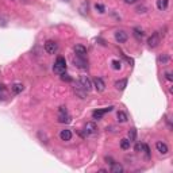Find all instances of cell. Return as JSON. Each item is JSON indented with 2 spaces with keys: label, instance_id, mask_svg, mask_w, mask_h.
Returning a JSON list of instances; mask_svg holds the SVG:
<instances>
[{
  "label": "cell",
  "instance_id": "10",
  "mask_svg": "<svg viewBox=\"0 0 173 173\" xmlns=\"http://www.w3.org/2000/svg\"><path fill=\"white\" fill-rule=\"evenodd\" d=\"M158 43H160V35H158V33H154V34H152V37L148 39V45H149V47H157L158 46Z\"/></svg>",
  "mask_w": 173,
  "mask_h": 173
},
{
  "label": "cell",
  "instance_id": "20",
  "mask_svg": "<svg viewBox=\"0 0 173 173\" xmlns=\"http://www.w3.org/2000/svg\"><path fill=\"white\" fill-rule=\"evenodd\" d=\"M135 138H137V129L131 127L129 130V141H135Z\"/></svg>",
  "mask_w": 173,
  "mask_h": 173
},
{
  "label": "cell",
  "instance_id": "7",
  "mask_svg": "<svg viewBox=\"0 0 173 173\" xmlns=\"http://www.w3.org/2000/svg\"><path fill=\"white\" fill-rule=\"evenodd\" d=\"M127 39H129V35H127V33H126L125 30H118L116 33H115V41L116 42L125 43Z\"/></svg>",
  "mask_w": 173,
  "mask_h": 173
},
{
  "label": "cell",
  "instance_id": "22",
  "mask_svg": "<svg viewBox=\"0 0 173 173\" xmlns=\"http://www.w3.org/2000/svg\"><path fill=\"white\" fill-rule=\"evenodd\" d=\"M95 10H96L99 14H104L106 12V7L103 4H100V3H96V4H95Z\"/></svg>",
  "mask_w": 173,
  "mask_h": 173
},
{
  "label": "cell",
  "instance_id": "25",
  "mask_svg": "<svg viewBox=\"0 0 173 173\" xmlns=\"http://www.w3.org/2000/svg\"><path fill=\"white\" fill-rule=\"evenodd\" d=\"M146 10H148V8H146L145 5H138V7L135 8V11H137L138 14H145V12H146Z\"/></svg>",
  "mask_w": 173,
  "mask_h": 173
},
{
  "label": "cell",
  "instance_id": "3",
  "mask_svg": "<svg viewBox=\"0 0 173 173\" xmlns=\"http://www.w3.org/2000/svg\"><path fill=\"white\" fill-rule=\"evenodd\" d=\"M73 65L77 66L79 69H88V61L85 57H79L76 56L73 58Z\"/></svg>",
  "mask_w": 173,
  "mask_h": 173
},
{
  "label": "cell",
  "instance_id": "8",
  "mask_svg": "<svg viewBox=\"0 0 173 173\" xmlns=\"http://www.w3.org/2000/svg\"><path fill=\"white\" fill-rule=\"evenodd\" d=\"M92 86H95L97 92H103V91L106 89L104 81H103L100 77H96V79H93V81H92Z\"/></svg>",
  "mask_w": 173,
  "mask_h": 173
},
{
  "label": "cell",
  "instance_id": "26",
  "mask_svg": "<svg viewBox=\"0 0 173 173\" xmlns=\"http://www.w3.org/2000/svg\"><path fill=\"white\" fill-rule=\"evenodd\" d=\"M134 150L137 152V153H141V152H143V143H139V142H138L137 145L134 146Z\"/></svg>",
  "mask_w": 173,
  "mask_h": 173
},
{
  "label": "cell",
  "instance_id": "16",
  "mask_svg": "<svg viewBox=\"0 0 173 173\" xmlns=\"http://www.w3.org/2000/svg\"><path fill=\"white\" fill-rule=\"evenodd\" d=\"M109 171H111V173H123L125 169H123V166L120 165L119 162H114L111 165V169H109Z\"/></svg>",
  "mask_w": 173,
  "mask_h": 173
},
{
  "label": "cell",
  "instance_id": "31",
  "mask_svg": "<svg viewBox=\"0 0 173 173\" xmlns=\"http://www.w3.org/2000/svg\"><path fill=\"white\" fill-rule=\"evenodd\" d=\"M106 161H107V164H109V165H112V164H114V162H115V161H114V160H112V158H111V157H106Z\"/></svg>",
  "mask_w": 173,
  "mask_h": 173
},
{
  "label": "cell",
  "instance_id": "15",
  "mask_svg": "<svg viewBox=\"0 0 173 173\" xmlns=\"http://www.w3.org/2000/svg\"><path fill=\"white\" fill-rule=\"evenodd\" d=\"M24 89V86H23L22 83H15V84H12L11 85V91L14 92L15 95H18V93H21V92Z\"/></svg>",
  "mask_w": 173,
  "mask_h": 173
},
{
  "label": "cell",
  "instance_id": "17",
  "mask_svg": "<svg viewBox=\"0 0 173 173\" xmlns=\"http://www.w3.org/2000/svg\"><path fill=\"white\" fill-rule=\"evenodd\" d=\"M115 86H116V89H119V91H123V89L127 86V79L118 80V81L115 83Z\"/></svg>",
  "mask_w": 173,
  "mask_h": 173
},
{
  "label": "cell",
  "instance_id": "29",
  "mask_svg": "<svg viewBox=\"0 0 173 173\" xmlns=\"http://www.w3.org/2000/svg\"><path fill=\"white\" fill-rule=\"evenodd\" d=\"M158 61L162 62V64H166V62L169 61V57H168V56H161L160 58H158Z\"/></svg>",
  "mask_w": 173,
  "mask_h": 173
},
{
  "label": "cell",
  "instance_id": "27",
  "mask_svg": "<svg viewBox=\"0 0 173 173\" xmlns=\"http://www.w3.org/2000/svg\"><path fill=\"white\" fill-rule=\"evenodd\" d=\"M143 152L146 154V158H150V149H149V146L146 143H143Z\"/></svg>",
  "mask_w": 173,
  "mask_h": 173
},
{
  "label": "cell",
  "instance_id": "12",
  "mask_svg": "<svg viewBox=\"0 0 173 173\" xmlns=\"http://www.w3.org/2000/svg\"><path fill=\"white\" fill-rule=\"evenodd\" d=\"M73 50L76 53V56H79V57H85V54H86V49L83 45H76L73 47Z\"/></svg>",
  "mask_w": 173,
  "mask_h": 173
},
{
  "label": "cell",
  "instance_id": "2",
  "mask_svg": "<svg viewBox=\"0 0 173 173\" xmlns=\"http://www.w3.org/2000/svg\"><path fill=\"white\" fill-rule=\"evenodd\" d=\"M58 122L60 123H69L70 122V115L68 114L66 107H60V109H58Z\"/></svg>",
  "mask_w": 173,
  "mask_h": 173
},
{
  "label": "cell",
  "instance_id": "28",
  "mask_svg": "<svg viewBox=\"0 0 173 173\" xmlns=\"http://www.w3.org/2000/svg\"><path fill=\"white\" fill-rule=\"evenodd\" d=\"M112 68H114L115 70L120 69V61H118V60H114V61H112Z\"/></svg>",
  "mask_w": 173,
  "mask_h": 173
},
{
  "label": "cell",
  "instance_id": "18",
  "mask_svg": "<svg viewBox=\"0 0 173 173\" xmlns=\"http://www.w3.org/2000/svg\"><path fill=\"white\" fill-rule=\"evenodd\" d=\"M130 145H131V141L126 139V138H123V139L120 141V148H122L123 150H127V149H130Z\"/></svg>",
  "mask_w": 173,
  "mask_h": 173
},
{
  "label": "cell",
  "instance_id": "32",
  "mask_svg": "<svg viewBox=\"0 0 173 173\" xmlns=\"http://www.w3.org/2000/svg\"><path fill=\"white\" fill-rule=\"evenodd\" d=\"M165 77H166V80L172 81V76H171V73H169V72H166V73H165Z\"/></svg>",
  "mask_w": 173,
  "mask_h": 173
},
{
  "label": "cell",
  "instance_id": "1",
  "mask_svg": "<svg viewBox=\"0 0 173 173\" xmlns=\"http://www.w3.org/2000/svg\"><path fill=\"white\" fill-rule=\"evenodd\" d=\"M66 70V61L64 57H58V58L56 60V62H54L53 65V72L56 74H62L65 73Z\"/></svg>",
  "mask_w": 173,
  "mask_h": 173
},
{
  "label": "cell",
  "instance_id": "4",
  "mask_svg": "<svg viewBox=\"0 0 173 173\" xmlns=\"http://www.w3.org/2000/svg\"><path fill=\"white\" fill-rule=\"evenodd\" d=\"M112 109H114V107L112 106H109V107H107V108H103V109H95L93 112H92V118L93 119H102L103 116H104V114H107V112H111Z\"/></svg>",
  "mask_w": 173,
  "mask_h": 173
},
{
  "label": "cell",
  "instance_id": "30",
  "mask_svg": "<svg viewBox=\"0 0 173 173\" xmlns=\"http://www.w3.org/2000/svg\"><path fill=\"white\" fill-rule=\"evenodd\" d=\"M123 2H125L126 4H134V3L139 2V0H123Z\"/></svg>",
  "mask_w": 173,
  "mask_h": 173
},
{
  "label": "cell",
  "instance_id": "11",
  "mask_svg": "<svg viewBox=\"0 0 173 173\" xmlns=\"http://www.w3.org/2000/svg\"><path fill=\"white\" fill-rule=\"evenodd\" d=\"M79 83H80V84H81L83 86H84V88H85L88 92L92 89V83H91V80H89L86 76H80Z\"/></svg>",
  "mask_w": 173,
  "mask_h": 173
},
{
  "label": "cell",
  "instance_id": "13",
  "mask_svg": "<svg viewBox=\"0 0 173 173\" xmlns=\"http://www.w3.org/2000/svg\"><path fill=\"white\" fill-rule=\"evenodd\" d=\"M155 148H157V150L161 153V154H168V152H169V149H168V146H166V143H164V142H157L155 143Z\"/></svg>",
  "mask_w": 173,
  "mask_h": 173
},
{
  "label": "cell",
  "instance_id": "23",
  "mask_svg": "<svg viewBox=\"0 0 173 173\" xmlns=\"http://www.w3.org/2000/svg\"><path fill=\"white\" fill-rule=\"evenodd\" d=\"M134 35L137 37V39H142L145 34H143V31L139 30V28H134Z\"/></svg>",
  "mask_w": 173,
  "mask_h": 173
},
{
  "label": "cell",
  "instance_id": "19",
  "mask_svg": "<svg viewBox=\"0 0 173 173\" xmlns=\"http://www.w3.org/2000/svg\"><path fill=\"white\" fill-rule=\"evenodd\" d=\"M116 116H118V122H120V123L127 122V115H126L123 111H119V112H118Z\"/></svg>",
  "mask_w": 173,
  "mask_h": 173
},
{
  "label": "cell",
  "instance_id": "24",
  "mask_svg": "<svg viewBox=\"0 0 173 173\" xmlns=\"http://www.w3.org/2000/svg\"><path fill=\"white\" fill-rule=\"evenodd\" d=\"M60 76H61V80H62V81H66V83H70V81H72V77L69 76V74L62 73V74H60Z\"/></svg>",
  "mask_w": 173,
  "mask_h": 173
},
{
  "label": "cell",
  "instance_id": "5",
  "mask_svg": "<svg viewBox=\"0 0 173 173\" xmlns=\"http://www.w3.org/2000/svg\"><path fill=\"white\" fill-rule=\"evenodd\" d=\"M74 93H76L80 99H85L86 95H88V91H86L80 83H76V85H74Z\"/></svg>",
  "mask_w": 173,
  "mask_h": 173
},
{
  "label": "cell",
  "instance_id": "14",
  "mask_svg": "<svg viewBox=\"0 0 173 173\" xmlns=\"http://www.w3.org/2000/svg\"><path fill=\"white\" fill-rule=\"evenodd\" d=\"M60 138H61V141H70L72 139V131L70 130H61V132H60Z\"/></svg>",
  "mask_w": 173,
  "mask_h": 173
},
{
  "label": "cell",
  "instance_id": "9",
  "mask_svg": "<svg viewBox=\"0 0 173 173\" xmlns=\"http://www.w3.org/2000/svg\"><path fill=\"white\" fill-rule=\"evenodd\" d=\"M96 125H95V122H88L86 125L84 126V134L85 135H92V134H95L96 132Z\"/></svg>",
  "mask_w": 173,
  "mask_h": 173
},
{
  "label": "cell",
  "instance_id": "21",
  "mask_svg": "<svg viewBox=\"0 0 173 173\" xmlns=\"http://www.w3.org/2000/svg\"><path fill=\"white\" fill-rule=\"evenodd\" d=\"M157 7L158 10H165L166 7H168V0H157Z\"/></svg>",
  "mask_w": 173,
  "mask_h": 173
},
{
  "label": "cell",
  "instance_id": "6",
  "mask_svg": "<svg viewBox=\"0 0 173 173\" xmlns=\"http://www.w3.org/2000/svg\"><path fill=\"white\" fill-rule=\"evenodd\" d=\"M45 50H46V53H49V54H54L57 50H58V45H57L54 41H46Z\"/></svg>",
  "mask_w": 173,
  "mask_h": 173
}]
</instances>
